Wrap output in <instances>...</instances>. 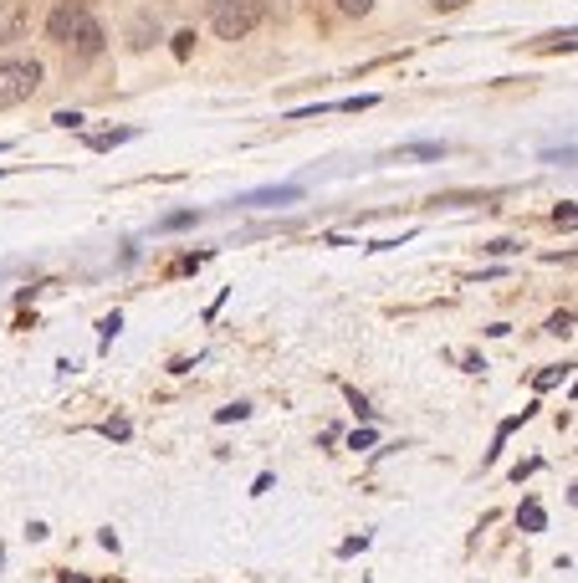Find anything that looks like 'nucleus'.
<instances>
[{
	"mask_svg": "<svg viewBox=\"0 0 578 583\" xmlns=\"http://www.w3.org/2000/svg\"><path fill=\"white\" fill-rule=\"evenodd\" d=\"M348 405H353V410H359V420H369V415H374V410H369V399H364L359 389H348Z\"/></svg>",
	"mask_w": 578,
	"mask_h": 583,
	"instance_id": "nucleus-11",
	"label": "nucleus"
},
{
	"mask_svg": "<svg viewBox=\"0 0 578 583\" xmlns=\"http://www.w3.org/2000/svg\"><path fill=\"white\" fill-rule=\"evenodd\" d=\"M405 154H420V159H435V154H440V144H410Z\"/></svg>",
	"mask_w": 578,
	"mask_h": 583,
	"instance_id": "nucleus-15",
	"label": "nucleus"
},
{
	"mask_svg": "<svg viewBox=\"0 0 578 583\" xmlns=\"http://www.w3.org/2000/svg\"><path fill=\"white\" fill-rule=\"evenodd\" d=\"M261 26V0H215L210 6V31L220 41H246Z\"/></svg>",
	"mask_w": 578,
	"mask_h": 583,
	"instance_id": "nucleus-2",
	"label": "nucleus"
},
{
	"mask_svg": "<svg viewBox=\"0 0 578 583\" xmlns=\"http://www.w3.org/2000/svg\"><path fill=\"white\" fill-rule=\"evenodd\" d=\"M348 445H353V451H369V445H374V430H353Z\"/></svg>",
	"mask_w": 578,
	"mask_h": 583,
	"instance_id": "nucleus-13",
	"label": "nucleus"
},
{
	"mask_svg": "<svg viewBox=\"0 0 578 583\" xmlns=\"http://www.w3.org/2000/svg\"><path fill=\"white\" fill-rule=\"evenodd\" d=\"M548 333H558V338H568V333H573V312H558V318L548 323Z\"/></svg>",
	"mask_w": 578,
	"mask_h": 583,
	"instance_id": "nucleus-8",
	"label": "nucleus"
},
{
	"mask_svg": "<svg viewBox=\"0 0 578 583\" xmlns=\"http://www.w3.org/2000/svg\"><path fill=\"white\" fill-rule=\"evenodd\" d=\"M47 36L57 41V47H67L72 57H98L103 52V26H98V16L87 11V6H77V0H62V6L47 16Z\"/></svg>",
	"mask_w": 578,
	"mask_h": 583,
	"instance_id": "nucleus-1",
	"label": "nucleus"
},
{
	"mask_svg": "<svg viewBox=\"0 0 578 583\" xmlns=\"http://www.w3.org/2000/svg\"><path fill=\"white\" fill-rule=\"evenodd\" d=\"M16 31H21V21H16V16H0V47H6V41H11Z\"/></svg>",
	"mask_w": 578,
	"mask_h": 583,
	"instance_id": "nucleus-12",
	"label": "nucleus"
},
{
	"mask_svg": "<svg viewBox=\"0 0 578 583\" xmlns=\"http://www.w3.org/2000/svg\"><path fill=\"white\" fill-rule=\"evenodd\" d=\"M103 435H113V440H128V420H108V425H103Z\"/></svg>",
	"mask_w": 578,
	"mask_h": 583,
	"instance_id": "nucleus-14",
	"label": "nucleus"
},
{
	"mask_svg": "<svg viewBox=\"0 0 578 583\" xmlns=\"http://www.w3.org/2000/svg\"><path fill=\"white\" fill-rule=\"evenodd\" d=\"M543 52H573V31H558V36H548V41H543Z\"/></svg>",
	"mask_w": 578,
	"mask_h": 583,
	"instance_id": "nucleus-7",
	"label": "nucleus"
},
{
	"mask_svg": "<svg viewBox=\"0 0 578 583\" xmlns=\"http://www.w3.org/2000/svg\"><path fill=\"white\" fill-rule=\"evenodd\" d=\"M302 190L297 185H282V190H256V195H246L241 205H292Z\"/></svg>",
	"mask_w": 578,
	"mask_h": 583,
	"instance_id": "nucleus-4",
	"label": "nucleus"
},
{
	"mask_svg": "<svg viewBox=\"0 0 578 583\" xmlns=\"http://www.w3.org/2000/svg\"><path fill=\"white\" fill-rule=\"evenodd\" d=\"M36 87H41V62H31V57L0 62V108H21Z\"/></svg>",
	"mask_w": 578,
	"mask_h": 583,
	"instance_id": "nucleus-3",
	"label": "nucleus"
},
{
	"mask_svg": "<svg viewBox=\"0 0 578 583\" xmlns=\"http://www.w3.org/2000/svg\"><path fill=\"white\" fill-rule=\"evenodd\" d=\"M517 522H522L527 532H543V507H538V502H527V507L517 512Z\"/></svg>",
	"mask_w": 578,
	"mask_h": 583,
	"instance_id": "nucleus-5",
	"label": "nucleus"
},
{
	"mask_svg": "<svg viewBox=\"0 0 578 583\" xmlns=\"http://www.w3.org/2000/svg\"><path fill=\"white\" fill-rule=\"evenodd\" d=\"M333 6H338L343 16H369V11H374V0H333Z\"/></svg>",
	"mask_w": 578,
	"mask_h": 583,
	"instance_id": "nucleus-6",
	"label": "nucleus"
},
{
	"mask_svg": "<svg viewBox=\"0 0 578 583\" xmlns=\"http://www.w3.org/2000/svg\"><path fill=\"white\" fill-rule=\"evenodd\" d=\"M246 415H251V405H226L215 420H220V425H231V420H246Z\"/></svg>",
	"mask_w": 578,
	"mask_h": 583,
	"instance_id": "nucleus-9",
	"label": "nucleus"
},
{
	"mask_svg": "<svg viewBox=\"0 0 578 583\" xmlns=\"http://www.w3.org/2000/svg\"><path fill=\"white\" fill-rule=\"evenodd\" d=\"M558 379H568V364H558V369H548V374H538V389H553Z\"/></svg>",
	"mask_w": 578,
	"mask_h": 583,
	"instance_id": "nucleus-10",
	"label": "nucleus"
}]
</instances>
